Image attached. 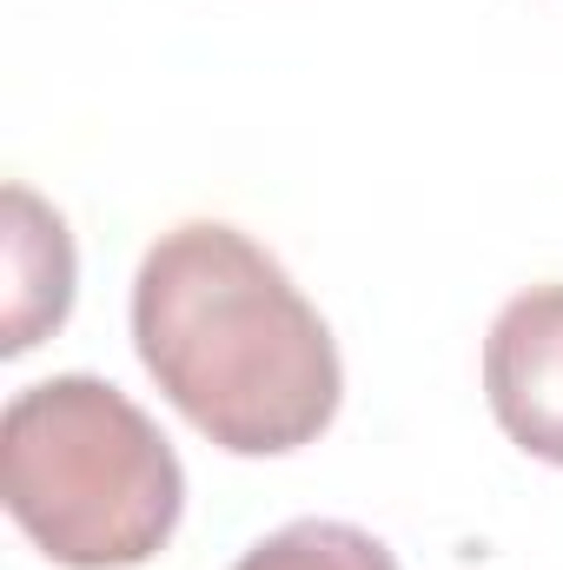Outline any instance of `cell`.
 Here are the masks:
<instances>
[{
  "label": "cell",
  "instance_id": "cell-1",
  "mask_svg": "<svg viewBox=\"0 0 563 570\" xmlns=\"http://www.w3.org/2000/svg\"><path fill=\"white\" fill-rule=\"evenodd\" d=\"M134 352L166 405L233 458L305 451L345 399L332 325L279 259L226 219H186L146 246Z\"/></svg>",
  "mask_w": 563,
  "mask_h": 570
},
{
  "label": "cell",
  "instance_id": "cell-2",
  "mask_svg": "<svg viewBox=\"0 0 563 570\" xmlns=\"http://www.w3.org/2000/svg\"><path fill=\"white\" fill-rule=\"evenodd\" d=\"M0 498L60 570H134L179 531L186 471L120 385L60 372L0 412Z\"/></svg>",
  "mask_w": 563,
  "mask_h": 570
},
{
  "label": "cell",
  "instance_id": "cell-3",
  "mask_svg": "<svg viewBox=\"0 0 563 570\" xmlns=\"http://www.w3.org/2000/svg\"><path fill=\"white\" fill-rule=\"evenodd\" d=\"M484 399L511 444L563 464V285L517 292L484 338Z\"/></svg>",
  "mask_w": 563,
  "mask_h": 570
},
{
  "label": "cell",
  "instance_id": "cell-4",
  "mask_svg": "<svg viewBox=\"0 0 563 570\" xmlns=\"http://www.w3.org/2000/svg\"><path fill=\"white\" fill-rule=\"evenodd\" d=\"M73 312V239L53 206L7 186V358L33 352Z\"/></svg>",
  "mask_w": 563,
  "mask_h": 570
},
{
  "label": "cell",
  "instance_id": "cell-5",
  "mask_svg": "<svg viewBox=\"0 0 563 570\" xmlns=\"http://www.w3.org/2000/svg\"><path fill=\"white\" fill-rule=\"evenodd\" d=\"M233 570H398V558L358 524L298 518V524H285L273 538H259Z\"/></svg>",
  "mask_w": 563,
  "mask_h": 570
}]
</instances>
